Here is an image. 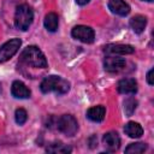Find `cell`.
Listing matches in <instances>:
<instances>
[{
  "mask_svg": "<svg viewBox=\"0 0 154 154\" xmlns=\"http://www.w3.org/2000/svg\"><path fill=\"white\" fill-rule=\"evenodd\" d=\"M19 60H20V63H23L28 66H32V67H37V69L47 67L46 57L42 53V51L36 46H28L26 48H24L23 52L20 53Z\"/></svg>",
  "mask_w": 154,
  "mask_h": 154,
  "instance_id": "obj_1",
  "label": "cell"
},
{
  "mask_svg": "<svg viewBox=\"0 0 154 154\" xmlns=\"http://www.w3.org/2000/svg\"><path fill=\"white\" fill-rule=\"evenodd\" d=\"M40 89L45 94L54 91L58 95H63L70 90V83L60 76L52 75V76H47L43 78V81L40 84Z\"/></svg>",
  "mask_w": 154,
  "mask_h": 154,
  "instance_id": "obj_2",
  "label": "cell"
},
{
  "mask_svg": "<svg viewBox=\"0 0 154 154\" xmlns=\"http://www.w3.org/2000/svg\"><path fill=\"white\" fill-rule=\"evenodd\" d=\"M32 20H34V12L29 5L22 4L19 6H17L16 13H14V25L17 29H19L22 31L28 30L29 26L31 25Z\"/></svg>",
  "mask_w": 154,
  "mask_h": 154,
  "instance_id": "obj_3",
  "label": "cell"
},
{
  "mask_svg": "<svg viewBox=\"0 0 154 154\" xmlns=\"http://www.w3.org/2000/svg\"><path fill=\"white\" fill-rule=\"evenodd\" d=\"M57 129L66 136H73L78 130V123L71 114H64L55 120Z\"/></svg>",
  "mask_w": 154,
  "mask_h": 154,
  "instance_id": "obj_4",
  "label": "cell"
},
{
  "mask_svg": "<svg viewBox=\"0 0 154 154\" xmlns=\"http://www.w3.org/2000/svg\"><path fill=\"white\" fill-rule=\"evenodd\" d=\"M20 38H11L0 47V63H5L11 59L20 48Z\"/></svg>",
  "mask_w": 154,
  "mask_h": 154,
  "instance_id": "obj_5",
  "label": "cell"
},
{
  "mask_svg": "<svg viewBox=\"0 0 154 154\" xmlns=\"http://www.w3.org/2000/svg\"><path fill=\"white\" fill-rule=\"evenodd\" d=\"M72 37L83 42V43H93L95 38V32L90 26L87 25H76L71 30Z\"/></svg>",
  "mask_w": 154,
  "mask_h": 154,
  "instance_id": "obj_6",
  "label": "cell"
},
{
  "mask_svg": "<svg viewBox=\"0 0 154 154\" xmlns=\"http://www.w3.org/2000/svg\"><path fill=\"white\" fill-rule=\"evenodd\" d=\"M125 59L124 58H119V57H113V55H108L103 59V67L107 72H119L124 69L125 66Z\"/></svg>",
  "mask_w": 154,
  "mask_h": 154,
  "instance_id": "obj_7",
  "label": "cell"
},
{
  "mask_svg": "<svg viewBox=\"0 0 154 154\" xmlns=\"http://www.w3.org/2000/svg\"><path fill=\"white\" fill-rule=\"evenodd\" d=\"M102 142L108 152H116L120 147V137L116 131H108L103 135Z\"/></svg>",
  "mask_w": 154,
  "mask_h": 154,
  "instance_id": "obj_8",
  "label": "cell"
},
{
  "mask_svg": "<svg viewBox=\"0 0 154 154\" xmlns=\"http://www.w3.org/2000/svg\"><path fill=\"white\" fill-rule=\"evenodd\" d=\"M103 52L107 54H132L135 52V48L131 45H122V43H116V45H107L103 47Z\"/></svg>",
  "mask_w": 154,
  "mask_h": 154,
  "instance_id": "obj_9",
  "label": "cell"
},
{
  "mask_svg": "<svg viewBox=\"0 0 154 154\" xmlns=\"http://www.w3.org/2000/svg\"><path fill=\"white\" fill-rule=\"evenodd\" d=\"M108 8L111 12L118 16H128L130 13V6L124 0H108Z\"/></svg>",
  "mask_w": 154,
  "mask_h": 154,
  "instance_id": "obj_10",
  "label": "cell"
},
{
  "mask_svg": "<svg viewBox=\"0 0 154 154\" xmlns=\"http://www.w3.org/2000/svg\"><path fill=\"white\" fill-rule=\"evenodd\" d=\"M117 89L120 94H136L137 91V82L134 78H123L118 82Z\"/></svg>",
  "mask_w": 154,
  "mask_h": 154,
  "instance_id": "obj_11",
  "label": "cell"
},
{
  "mask_svg": "<svg viewBox=\"0 0 154 154\" xmlns=\"http://www.w3.org/2000/svg\"><path fill=\"white\" fill-rule=\"evenodd\" d=\"M11 93L16 99H28L31 95L30 89L20 81H14L11 87Z\"/></svg>",
  "mask_w": 154,
  "mask_h": 154,
  "instance_id": "obj_12",
  "label": "cell"
},
{
  "mask_svg": "<svg viewBox=\"0 0 154 154\" xmlns=\"http://www.w3.org/2000/svg\"><path fill=\"white\" fill-rule=\"evenodd\" d=\"M105 114H106V108H105V106H102V105L90 107V108L87 111V118H88L89 120H91V122H95V123L102 122L103 118H105Z\"/></svg>",
  "mask_w": 154,
  "mask_h": 154,
  "instance_id": "obj_13",
  "label": "cell"
},
{
  "mask_svg": "<svg viewBox=\"0 0 154 154\" xmlns=\"http://www.w3.org/2000/svg\"><path fill=\"white\" fill-rule=\"evenodd\" d=\"M124 132L131 138H138V137H141L143 135V129L138 123L129 122L124 126Z\"/></svg>",
  "mask_w": 154,
  "mask_h": 154,
  "instance_id": "obj_14",
  "label": "cell"
},
{
  "mask_svg": "<svg viewBox=\"0 0 154 154\" xmlns=\"http://www.w3.org/2000/svg\"><path fill=\"white\" fill-rule=\"evenodd\" d=\"M43 25L47 29V31L55 32L58 30V25H59V17H58V14L54 13V12L47 13L45 19H43Z\"/></svg>",
  "mask_w": 154,
  "mask_h": 154,
  "instance_id": "obj_15",
  "label": "cell"
},
{
  "mask_svg": "<svg viewBox=\"0 0 154 154\" xmlns=\"http://www.w3.org/2000/svg\"><path fill=\"white\" fill-rule=\"evenodd\" d=\"M146 25H147V18L144 16L137 14V16H134L130 19V26L134 30V32H136V34L143 32Z\"/></svg>",
  "mask_w": 154,
  "mask_h": 154,
  "instance_id": "obj_16",
  "label": "cell"
},
{
  "mask_svg": "<svg viewBox=\"0 0 154 154\" xmlns=\"http://www.w3.org/2000/svg\"><path fill=\"white\" fill-rule=\"evenodd\" d=\"M71 147H69L67 144H64L61 142H54V143H51L47 148H46V152L47 153H58V154H67V153H71Z\"/></svg>",
  "mask_w": 154,
  "mask_h": 154,
  "instance_id": "obj_17",
  "label": "cell"
},
{
  "mask_svg": "<svg viewBox=\"0 0 154 154\" xmlns=\"http://www.w3.org/2000/svg\"><path fill=\"white\" fill-rule=\"evenodd\" d=\"M147 148H148L147 143H143V142L130 143L125 148V153L126 154H141V153H144L147 150Z\"/></svg>",
  "mask_w": 154,
  "mask_h": 154,
  "instance_id": "obj_18",
  "label": "cell"
},
{
  "mask_svg": "<svg viewBox=\"0 0 154 154\" xmlns=\"http://www.w3.org/2000/svg\"><path fill=\"white\" fill-rule=\"evenodd\" d=\"M136 108H137V100L135 97L130 96V97L125 99V101H124V112L128 117L132 116V113L136 111Z\"/></svg>",
  "mask_w": 154,
  "mask_h": 154,
  "instance_id": "obj_19",
  "label": "cell"
},
{
  "mask_svg": "<svg viewBox=\"0 0 154 154\" xmlns=\"http://www.w3.org/2000/svg\"><path fill=\"white\" fill-rule=\"evenodd\" d=\"M14 119H16V123L18 125H23L26 119H28V113L24 108H18L16 109V113H14Z\"/></svg>",
  "mask_w": 154,
  "mask_h": 154,
  "instance_id": "obj_20",
  "label": "cell"
},
{
  "mask_svg": "<svg viewBox=\"0 0 154 154\" xmlns=\"http://www.w3.org/2000/svg\"><path fill=\"white\" fill-rule=\"evenodd\" d=\"M153 69H150L149 71H148V73H147V82H148V84L149 85H153L154 84V81H153Z\"/></svg>",
  "mask_w": 154,
  "mask_h": 154,
  "instance_id": "obj_21",
  "label": "cell"
},
{
  "mask_svg": "<svg viewBox=\"0 0 154 154\" xmlns=\"http://www.w3.org/2000/svg\"><path fill=\"white\" fill-rule=\"evenodd\" d=\"M89 1H90V0H76V2H77L78 5H81V6H83V5H87Z\"/></svg>",
  "mask_w": 154,
  "mask_h": 154,
  "instance_id": "obj_22",
  "label": "cell"
},
{
  "mask_svg": "<svg viewBox=\"0 0 154 154\" xmlns=\"http://www.w3.org/2000/svg\"><path fill=\"white\" fill-rule=\"evenodd\" d=\"M143 1H148V2H152L153 0H143Z\"/></svg>",
  "mask_w": 154,
  "mask_h": 154,
  "instance_id": "obj_23",
  "label": "cell"
}]
</instances>
